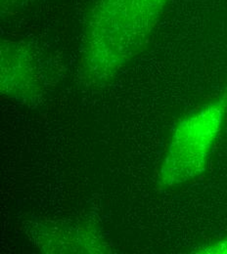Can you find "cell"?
I'll return each mask as SVG.
<instances>
[{
	"instance_id": "6da1fadb",
	"label": "cell",
	"mask_w": 227,
	"mask_h": 254,
	"mask_svg": "<svg viewBox=\"0 0 227 254\" xmlns=\"http://www.w3.org/2000/svg\"><path fill=\"white\" fill-rule=\"evenodd\" d=\"M167 0H104L84 45L87 77L107 82L145 46Z\"/></svg>"
},
{
	"instance_id": "7a4b0ae2",
	"label": "cell",
	"mask_w": 227,
	"mask_h": 254,
	"mask_svg": "<svg viewBox=\"0 0 227 254\" xmlns=\"http://www.w3.org/2000/svg\"><path fill=\"white\" fill-rule=\"evenodd\" d=\"M227 117V92L183 118L174 128L157 174V186L174 188L208 167Z\"/></svg>"
},
{
	"instance_id": "3957f363",
	"label": "cell",
	"mask_w": 227,
	"mask_h": 254,
	"mask_svg": "<svg viewBox=\"0 0 227 254\" xmlns=\"http://www.w3.org/2000/svg\"><path fill=\"white\" fill-rule=\"evenodd\" d=\"M34 246L44 254H110L111 249L90 224L41 222L32 232Z\"/></svg>"
},
{
	"instance_id": "277c9868",
	"label": "cell",
	"mask_w": 227,
	"mask_h": 254,
	"mask_svg": "<svg viewBox=\"0 0 227 254\" xmlns=\"http://www.w3.org/2000/svg\"><path fill=\"white\" fill-rule=\"evenodd\" d=\"M192 253L201 254H227V237L216 242L202 245L201 247L195 249Z\"/></svg>"
}]
</instances>
